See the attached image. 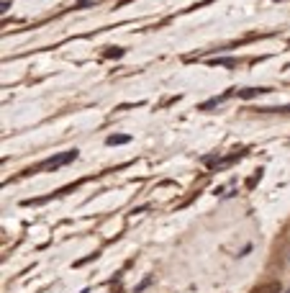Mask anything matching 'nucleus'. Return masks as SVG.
Here are the masks:
<instances>
[{
    "mask_svg": "<svg viewBox=\"0 0 290 293\" xmlns=\"http://www.w3.org/2000/svg\"><path fill=\"white\" fill-rule=\"evenodd\" d=\"M77 149H69V152H62V154H57V157H51V160H47L41 165V170H59V167H65L67 162H75L77 160Z\"/></svg>",
    "mask_w": 290,
    "mask_h": 293,
    "instance_id": "f257e3e1",
    "label": "nucleus"
},
{
    "mask_svg": "<svg viewBox=\"0 0 290 293\" xmlns=\"http://www.w3.org/2000/svg\"><path fill=\"white\" fill-rule=\"evenodd\" d=\"M129 142H131V136H129V134H111V136L105 139L108 146H119V144H129Z\"/></svg>",
    "mask_w": 290,
    "mask_h": 293,
    "instance_id": "f03ea898",
    "label": "nucleus"
},
{
    "mask_svg": "<svg viewBox=\"0 0 290 293\" xmlns=\"http://www.w3.org/2000/svg\"><path fill=\"white\" fill-rule=\"evenodd\" d=\"M262 93H270L267 88H247V90H241V98H255V95H262Z\"/></svg>",
    "mask_w": 290,
    "mask_h": 293,
    "instance_id": "7ed1b4c3",
    "label": "nucleus"
},
{
    "mask_svg": "<svg viewBox=\"0 0 290 293\" xmlns=\"http://www.w3.org/2000/svg\"><path fill=\"white\" fill-rule=\"evenodd\" d=\"M105 54H108V57H123V49H119V47H113V49H108Z\"/></svg>",
    "mask_w": 290,
    "mask_h": 293,
    "instance_id": "20e7f679",
    "label": "nucleus"
},
{
    "mask_svg": "<svg viewBox=\"0 0 290 293\" xmlns=\"http://www.w3.org/2000/svg\"><path fill=\"white\" fill-rule=\"evenodd\" d=\"M149 283H152V278H147V280H141V283H139V288H136V293H141L144 288H147V286H149Z\"/></svg>",
    "mask_w": 290,
    "mask_h": 293,
    "instance_id": "39448f33",
    "label": "nucleus"
},
{
    "mask_svg": "<svg viewBox=\"0 0 290 293\" xmlns=\"http://www.w3.org/2000/svg\"><path fill=\"white\" fill-rule=\"evenodd\" d=\"M285 293H290V288H288V291H285Z\"/></svg>",
    "mask_w": 290,
    "mask_h": 293,
    "instance_id": "423d86ee",
    "label": "nucleus"
},
{
    "mask_svg": "<svg viewBox=\"0 0 290 293\" xmlns=\"http://www.w3.org/2000/svg\"><path fill=\"white\" fill-rule=\"evenodd\" d=\"M288 262H290V257H288Z\"/></svg>",
    "mask_w": 290,
    "mask_h": 293,
    "instance_id": "0eeeda50",
    "label": "nucleus"
}]
</instances>
